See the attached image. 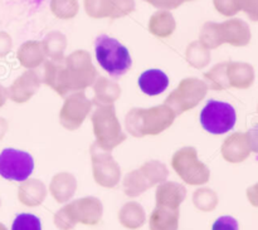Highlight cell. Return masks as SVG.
<instances>
[{
	"label": "cell",
	"mask_w": 258,
	"mask_h": 230,
	"mask_svg": "<svg viewBox=\"0 0 258 230\" xmlns=\"http://www.w3.org/2000/svg\"><path fill=\"white\" fill-rule=\"evenodd\" d=\"M95 53L98 64L113 78H120L133 65L130 52L117 39L98 35L95 40Z\"/></svg>",
	"instance_id": "cell-1"
},
{
	"label": "cell",
	"mask_w": 258,
	"mask_h": 230,
	"mask_svg": "<svg viewBox=\"0 0 258 230\" xmlns=\"http://www.w3.org/2000/svg\"><path fill=\"white\" fill-rule=\"evenodd\" d=\"M237 121L233 106L221 101L209 100L201 112L203 128L213 135H223L234 127Z\"/></svg>",
	"instance_id": "cell-2"
},
{
	"label": "cell",
	"mask_w": 258,
	"mask_h": 230,
	"mask_svg": "<svg viewBox=\"0 0 258 230\" xmlns=\"http://www.w3.org/2000/svg\"><path fill=\"white\" fill-rule=\"evenodd\" d=\"M34 160L25 151L5 148L0 152V176L7 180L24 181L32 175Z\"/></svg>",
	"instance_id": "cell-3"
},
{
	"label": "cell",
	"mask_w": 258,
	"mask_h": 230,
	"mask_svg": "<svg viewBox=\"0 0 258 230\" xmlns=\"http://www.w3.org/2000/svg\"><path fill=\"white\" fill-rule=\"evenodd\" d=\"M169 78L163 70L149 69L139 77V87L149 96H158L168 88Z\"/></svg>",
	"instance_id": "cell-4"
},
{
	"label": "cell",
	"mask_w": 258,
	"mask_h": 230,
	"mask_svg": "<svg viewBox=\"0 0 258 230\" xmlns=\"http://www.w3.org/2000/svg\"><path fill=\"white\" fill-rule=\"evenodd\" d=\"M222 38L234 45H244L251 39L248 25L242 20H231L221 25Z\"/></svg>",
	"instance_id": "cell-5"
},
{
	"label": "cell",
	"mask_w": 258,
	"mask_h": 230,
	"mask_svg": "<svg viewBox=\"0 0 258 230\" xmlns=\"http://www.w3.org/2000/svg\"><path fill=\"white\" fill-rule=\"evenodd\" d=\"M12 230H42V224L38 216L23 213L17 215V218L14 219Z\"/></svg>",
	"instance_id": "cell-6"
},
{
	"label": "cell",
	"mask_w": 258,
	"mask_h": 230,
	"mask_svg": "<svg viewBox=\"0 0 258 230\" xmlns=\"http://www.w3.org/2000/svg\"><path fill=\"white\" fill-rule=\"evenodd\" d=\"M52 8L59 17H71L75 13V0H53Z\"/></svg>",
	"instance_id": "cell-7"
},
{
	"label": "cell",
	"mask_w": 258,
	"mask_h": 230,
	"mask_svg": "<svg viewBox=\"0 0 258 230\" xmlns=\"http://www.w3.org/2000/svg\"><path fill=\"white\" fill-rule=\"evenodd\" d=\"M212 230H239L238 221L232 216H221L214 221Z\"/></svg>",
	"instance_id": "cell-8"
},
{
	"label": "cell",
	"mask_w": 258,
	"mask_h": 230,
	"mask_svg": "<svg viewBox=\"0 0 258 230\" xmlns=\"http://www.w3.org/2000/svg\"><path fill=\"white\" fill-rule=\"evenodd\" d=\"M216 5L226 15H233L239 10L238 0H216Z\"/></svg>",
	"instance_id": "cell-9"
},
{
	"label": "cell",
	"mask_w": 258,
	"mask_h": 230,
	"mask_svg": "<svg viewBox=\"0 0 258 230\" xmlns=\"http://www.w3.org/2000/svg\"><path fill=\"white\" fill-rule=\"evenodd\" d=\"M239 9H243L252 20L258 22V0H238Z\"/></svg>",
	"instance_id": "cell-10"
},
{
	"label": "cell",
	"mask_w": 258,
	"mask_h": 230,
	"mask_svg": "<svg viewBox=\"0 0 258 230\" xmlns=\"http://www.w3.org/2000/svg\"><path fill=\"white\" fill-rule=\"evenodd\" d=\"M248 143L251 150L258 152V125L248 132Z\"/></svg>",
	"instance_id": "cell-11"
},
{
	"label": "cell",
	"mask_w": 258,
	"mask_h": 230,
	"mask_svg": "<svg viewBox=\"0 0 258 230\" xmlns=\"http://www.w3.org/2000/svg\"><path fill=\"white\" fill-rule=\"evenodd\" d=\"M248 196H249V200L252 201V204L258 206V184L256 186H253L252 189H249Z\"/></svg>",
	"instance_id": "cell-12"
},
{
	"label": "cell",
	"mask_w": 258,
	"mask_h": 230,
	"mask_svg": "<svg viewBox=\"0 0 258 230\" xmlns=\"http://www.w3.org/2000/svg\"><path fill=\"white\" fill-rule=\"evenodd\" d=\"M156 5H175L178 0H151Z\"/></svg>",
	"instance_id": "cell-13"
},
{
	"label": "cell",
	"mask_w": 258,
	"mask_h": 230,
	"mask_svg": "<svg viewBox=\"0 0 258 230\" xmlns=\"http://www.w3.org/2000/svg\"><path fill=\"white\" fill-rule=\"evenodd\" d=\"M42 2H44V0H33V3H34V4H40Z\"/></svg>",
	"instance_id": "cell-14"
}]
</instances>
